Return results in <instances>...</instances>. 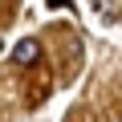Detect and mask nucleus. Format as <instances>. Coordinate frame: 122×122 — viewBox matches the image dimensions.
I'll return each mask as SVG.
<instances>
[{"label": "nucleus", "instance_id": "1", "mask_svg": "<svg viewBox=\"0 0 122 122\" xmlns=\"http://www.w3.org/2000/svg\"><path fill=\"white\" fill-rule=\"evenodd\" d=\"M12 57H16V65H33V61L41 57V41L37 37H20L16 49H12Z\"/></svg>", "mask_w": 122, "mask_h": 122}, {"label": "nucleus", "instance_id": "2", "mask_svg": "<svg viewBox=\"0 0 122 122\" xmlns=\"http://www.w3.org/2000/svg\"><path fill=\"white\" fill-rule=\"evenodd\" d=\"M49 8H69V0H45Z\"/></svg>", "mask_w": 122, "mask_h": 122}]
</instances>
